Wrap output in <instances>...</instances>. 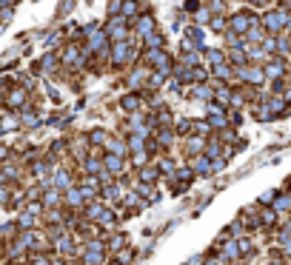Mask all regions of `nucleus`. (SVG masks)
Masks as SVG:
<instances>
[{
    "instance_id": "obj_1",
    "label": "nucleus",
    "mask_w": 291,
    "mask_h": 265,
    "mask_svg": "<svg viewBox=\"0 0 291 265\" xmlns=\"http://www.w3.org/2000/svg\"><path fill=\"white\" fill-rule=\"evenodd\" d=\"M109 57L115 66H123L126 60H134V52H132V40H117V43L109 46Z\"/></svg>"
},
{
    "instance_id": "obj_2",
    "label": "nucleus",
    "mask_w": 291,
    "mask_h": 265,
    "mask_svg": "<svg viewBox=\"0 0 291 265\" xmlns=\"http://www.w3.org/2000/svg\"><path fill=\"white\" fill-rule=\"evenodd\" d=\"M63 205H69V208H83V205H86V200H83L77 186H71L63 191Z\"/></svg>"
},
{
    "instance_id": "obj_3",
    "label": "nucleus",
    "mask_w": 291,
    "mask_h": 265,
    "mask_svg": "<svg viewBox=\"0 0 291 265\" xmlns=\"http://www.w3.org/2000/svg\"><path fill=\"white\" fill-rule=\"evenodd\" d=\"M40 203H43V208L54 211V208H57V205L63 203V191H57V188H49L46 194H40Z\"/></svg>"
},
{
    "instance_id": "obj_4",
    "label": "nucleus",
    "mask_w": 291,
    "mask_h": 265,
    "mask_svg": "<svg viewBox=\"0 0 291 265\" xmlns=\"http://www.w3.org/2000/svg\"><path fill=\"white\" fill-rule=\"evenodd\" d=\"M134 32H137L140 37L151 35V32H157V29H154V18H151V15H143V18H137V20H134Z\"/></svg>"
},
{
    "instance_id": "obj_5",
    "label": "nucleus",
    "mask_w": 291,
    "mask_h": 265,
    "mask_svg": "<svg viewBox=\"0 0 291 265\" xmlns=\"http://www.w3.org/2000/svg\"><path fill=\"white\" fill-rule=\"evenodd\" d=\"M100 163H103V171L112 174V177H117L120 171H123V157H112V154H106Z\"/></svg>"
},
{
    "instance_id": "obj_6",
    "label": "nucleus",
    "mask_w": 291,
    "mask_h": 265,
    "mask_svg": "<svg viewBox=\"0 0 291 265\" xmlns=\"http://www.w3.org/2000/svg\"><path fill=\"white\" fill-rule=\"evenodd\" d=\"M160 180V168L157 166H143L140 168V183L143 186H154Z\"/></svg>"
},
{
    "instance_id": "obj_7",
    "label": "nucleus",
    "mask_w": 291,
    "mask_h": 265,
    "mask_svg": "<svg viewBox=\"0 0 291 265\" xmlns=\"http://www.w3.org/2000/svg\"><path fill=\"white\" fill-rule=\"evenodd\" d=\"M52 188H57V191H66V188H71V174H69V171L57 168V171H54V180H52Z\"/></svg>"
},
{
    "instance_id": "obj_8",
    "label": "nucleus",
    "mask_w": 291,
    "mask_h": 265,
    "mask_svg": "<svg viewBox=\"0 0 291 265\" xmlns=\"http://www.w3.org/2000/svg\"><path fill=\"white\" fill-rule=\"evenodd\" d=\"M106 40H109V37L103 35V32H94V35H88L86 52H88V54H91V52H103V49H106Z\"/></svg>"
},
{
    "instance_id": "obj_9",
    "label": "nucleus",
    "mask_w": 291,
    "mask_h": 265,
    "mask_svg": "<svg viewBox=\"0 0 291 265\" xmlns=\"http://www.w3.org/2000/svg\"><path fill=\"white\" fill-rule=\"evenodd\" d=\"M143 46H146V52H157V49H163V35H157V32L146 35L143 37Z\"/></svg>"
},
{
    "instance_id": "obj_10",
    "label": "nucleus",
    "mask_w": 291,
    "mask_h": 265,
    "mask_svg": "<svg viewBox=\"0 0 291 265\" xmlns=\"http://www.w3.org/2000/svg\"><path fill=\"white\" fill-rule=\"evenodd\" d=\"M248 23H251V15H234V18H231V29L240 32V35L248 32Z\"/></svg>"
},
{
    "instance_id": "obj_11",
    "label": "nucleus",
    "mask_w": 291,
    "mask_h": 265,
    "mask_svg": "<svg viewBox=\"0 0 291 265\" xmlns=\"http://www.w3.org/2000/svg\"><path fill=\"white\" fill-rule=\"evenodd\" d=\"M9 106L18 108V111L26 106V91H23V88H15V91H9Z\"/></svg>"
},
{
    "instance_id": "obj_12",
    "label": "nucleus",
    "mask_w": 291,
    "mask_h": 265,
    "mask_svg": "<svg viewBox=\"0 0 291 265\" xmlns=\"http://www.w3.org/2000/svg\"><path fill=\"white\" fill-rule=\"evenodd\" d=\"M83 171L91 174V177H97L100 171H103V163H100L97 157H86V160H83Z\"/></svg>"
},
{
    "instance_id": "obj_13",
    "label": "nucleus",
    "mask_w": 291,
    "mask_h": 265,
    "mask_svg": "<svg viewBox=\"0 0 291 265\" xmlns=\"http://www.w3.org/2000/svg\"><path fill=\"white\" fill-rule=\"evenodd\" d=\"M191 168H194V174H212V160L209 157H194Z\"/></svg>"
},
{
    "instance_id": "obj_14",
    "label": "nucleus",
    "mask_w": 291,
    "mask_h": 265,
    "mask_svg": "<svg viewBox=\"0 0 291 265\" xmlns=\"http://www.w3.org/2000/svg\"><path fill=\"white\" fill-rule=\"evenodd\" d=\"M63 63L77 66V63H80V49H77V46H66V49H63Z\"/></svg>"
},
{
    "instance_id": "obj_15",
    "label": "nucleus",
    "mask_w": 291,
    "mask_h": 265,
    "mask_svg": "<svg viewBox=\"0 0 291 265\" xmlns=\"http://www.w3.org/2000/svg\"><path fill=\"white\" fill-rule=\"evenodd\" d=\"M137 12H140V9H137V0H123V6H120V18H126V20L137 18Z\"/></svg>"
},
{
    "instance_id": "obj_16",
    "label": "nucleus",
    "mask_w": 291,
    "mask_h": 265,
    "mask_svg": "<svg viewBox=\"0 0 291 265\" xmlns=\"http://www.w3.org/2000/svg\"><path fill=\"white\" fill-rule=\"evenodd\" d=\"M106 151L112 157H126V143L120 140H106Z\"/></svg>"
},
{
    "instance_id": "obj_17",
    "label": "nucleus",
    "mask_w": 291,
    "mask_h": 265,
    "mask_svg": "<svg viewBox=\"0 0 291 265\" xmlns=\"http://www.w3.org/2000/svg\"><path fill=\"white\" fill-rule=\"evenodd\" d=\"M120 108H123V111H137V108H140V97H137V94H126V97L120 100Z\"/></svg>"
},
{
    "instance_id": "obj_18",
    "label": "nucleus",
    "mask_w": 291,
    "mask_h": 265,
    "mask_svg": "<svg viewBox=\"0 0 291 265\" xmlns=\"http://www.w3.org/2000/svg\"><path fill=\"white\" fill-rule=\"evenodd\" d=\"M137 197H146V200H149V203H151V200H157V188H154V186H143V183H140V186H137Z\"/></svg>"
},
{
    "instance_id": "obj_19",
    "label": "nucleus",
    "mask_w": 291,
    "mask_h": 265,
    "mask_svg": "<svg viewBox=\"0 0 291 265\" xmlns=\"http://www.w3.org/2000/svg\"><path fill=\"white\" fill-rule=\"evenodd\" d=\"M209 60H212V66H223L226 63V52H220V49H209Z\"/></svg>"
},
{
    "instance_id": "obj_20",
    "label": "nucleus",
    "mask_w": 291,
    "mask_h": 265,
    "mask_svg": "<svg viewBox=\"0 0 291 265\" xmlns=\"http://www.w3.org/2000/svg\"><path fill=\"white\" fill-rule=\"evenodd\" d=\"M126 146H129V151H132V154H137V151H146V140H140V137H129V143H126Z\"/></svg>"
},
{
    "instance_id": "obj_21",
    "label": "nucleus",
    "mask_w": 291,
    "mask_h": 265,
    "mask_svg": "<svg viewBox=\"0 0 291 265\" xmlns=\"http://www.w3.org/2000/svg\"><path fill=\"white\" fill-rule=\"evenodd\" d=\"M240 74H243L248 83H260V80H263V71H260V69H243Z\"/></svg>"
},
{
    "instance_id": "obj_22",
    "label": "nucleus",
    "mask_w": 291,
    "mask_h": 265,
    "mask_svg": "<svg viewBox=\"0 0 291 265\" xmlns=\"http://www.w3.org/2000/svg\"><path fill=\"white\" fill-rule=\"evenodd\" d=\"M188 40H191L194 46H203L206 43V35L200 32V29H188Z\"/></svg>"
},
{
    "instance_id": "obj_23",
    "label": "nucleus",
    "mask_w": 291,
    "mask_h": 265,
    "mask_svg": "<svg viewBox=\"0 0 291 265\" xmlns=\"http://www.w3.org/2000/svg\"><path fill=\"white\" fill-rule=\"evenodd\" d=\"M126 245V234H115V239H109V251H120Z\"/></svg>"
},
{
    "instance_id": "obj_24",
    "label": "nucleus",
    "mask_w": 291,
    "mask_h": 265,
    "mask_svg": "<svg viewBox=\"0 0 291 265\" xmlns=\"http://www.w3.org/2000/svg\"><path fill=\"white\" fill-rule=\"evenodd\" d=\"M20 123L32 128V125H37V114H32V111H20Z\"/></svg>"
},
{
    "instance_id": "obj_25",
    "label": "nucleus",
    "mask_w": 291,
    "mask_h": 265,
    "mask_svg": "<svg viewBox=\"0 0 291 265\" xmlns=\"http://www.w3.org/2000/svg\"><path fill=\"white\" fill-rule=\"evenodd\" d=\"M109 137H106V131L103 128H94V131L88 134V143H106Z\"/></svg>"
},
{
    "instance_id": "obj_26",
    "label": "nucleus",
    "mask_w": 291,
    "mask_h": 265,
    "mask_svg": "<svg viewBox=\"0 0 291 265\" xmlns=\"http://www.w3.org/2000/svg\"><path fill=\"white\" fill-rule=\"evenodd\" d=\"M120 6H123V0H109V18H117Z\"/></svg>"
},
{
    "instance_id": "obj_27",
    "label": "nucleus",
    "mask_w": 291,
    "mask_h": 265,
    "mask_svg": "<svg viewBox=\"0 0 291 265\" xmlns=\"http://www.w3.org/2000/svg\"><path fill=\"white\" fill-rule=\"evenodd\" d=\"M214 74H217L220 80H229V77H231V69L223 63V66H214Z\"/></svg>"
},
{
    "instance_id": "obj_28",
    "label": "nucleus",
    "mask_w": 291,
    "mask_h": 265,
    "mask_svg": "<svg viewBox=\"0 0 291 265\" xmlns=\"http://www.w3.org/2000/svg\"><path fill=\"white\" fill-rule=\"evenodd\" d=\"M265 23H268V29H280L282 26V15H268Z\"/></svg>"
},
{
    "instance_id": "obj_29",
    "label": "nucleus",
    "mask_w": 291,
    "mask_h": 265,
    "mask_svg": "<svg viewBox=\"0 0 291 265\" xmlns=\"http://www.w3.org/2000/svg\"><path fill=\"white\" fill-rule=\"evenodd\" d=\"M223 256H231V259H237V256H240V248L234 245V242H229V245H226V251H223Z\"/></svg>"
},
{
    "instance_id": "obj_30",
    "label": "nucleus",
    "mask_w": 291,
    "mask_h": 265,
    "mask_svg": "<svg viewBox=\"0 0 291 265\" xmlns=\"http://www.w3.org/2000/svg\"><path fill=\"white\" fill-rule=\"evenodd\" d=\"M143 74H146V71H143V69H140V71H134V74H132V80H129V83H132L134 88H137V86H143Z\"/></svg>"
},
{
    "instance_id": "obj_31",
    "label": "nucleus",
    "mask_w": 291,
    "mask_h": 265,
    "mask_svg": "<svg viewBox=\"0 0 291 265\" xmlns=\"http://www.w3.org/2000/svg\"><path fill=\"white\" fill-rule=\"evenodd\" d=\"M194 94H197L200 100H209V97H212V91H209V88H203V86H197V88H194Z\"/></svg>"
},
{
    "instance_id": "obj_32",
    "label": "nucleus",
    "mask_w": 291,
    "mask_h": 265,
    "mask_svg": "<svg viewBox=\"0 0 291 265\" xmlns=\"http://www.w3.org/2000/svg\"><path fill=\"white\" fill-rule=\"evenodd\" d=\"M0 203H12V191L6 186H0Z\"/></svg>"
},
{
    "instance_id": "obj_33",
    "label": "nucleus",
    "mask_w": 291,
    "mask_h": 265,
    "mask_svg": "<svg viewBox=\"0 0 291 265\" xmlns=\"http://www.w3.org/2000/svg\"><path fill=\"white\" fill-rule=\"evenodd\" d=\"M200 149H203V143L197 140V137H194V140H188V151H191V154H197Z\"/></svg>"
},
{
    "instance_id": "obj_34",
    "label": "nucleus",
    "mask_w": 291,
    "mask_h": 265,
    "mask_svg": "<svg viewBox=\"0 0 291 265\" xmlns=\"http://www.w3.org/2000/svg\"><path fill=\"white\" fill-rule=\"evenodd\" d=\"M171 137H174V134H171V131H160L157 143H163V146H168V143H171Z\"/></svg>"
},
{
    "instance_id": "obj_35",
    "label": "nucleus",
    "mask_w": 291,
    "mask_h": 265,
    "mask_svg": "<svg viewBox=\"0 0 291 265\" xmlns=\"http://www.w3.org/2000/svg\"><path fill=\"white\" fill-rule=\"evenodd\" d=\"M188 123H191V120H180V123H177V131L188 134V131H191V125H188Z\"/></svg>"
},
{
    "instance_id": "obj_36",
    "label": "nucleus",
    "mask_w": 291,
    "mask_h": 265,
    "mask_svg": "<svg viewBox=\"0 0 291 265\" xmlns=\"http://www.w3.org/2000/svg\"><path fill=\"white\" fill-rule=\"evenodd\" d=\"M231 60H234V63H240V66H243V63H246V57H243V52H231Z\"/></svg>"
},
{
    "instance_id": "obj_37",
    "label": "nucleus",
    "mask_w": 291,
    "mask_h": 265,
    "mask_svg": "<svg viewBox=\"0 0 291 265\" xmlns=\"http://www.w3.org/2000/svg\"><path fill=\"white\" fill-rule=\"evenodd\" d=\"M185 9H188V12H197V0H188V3H185Z\"/></svg>"
},
{
    "instance_id": "obj_38",
    "label": "nucleus",
    "mask_w": 291,
    "mask_h": 265,
    "mask_svg": "<svg viewBox=\"0 0 291 265\" xmlns=\"http://www.w3.org/2000/svg\"><path fill=\"white\" fill-rule=\"evenodd\" d=\"M0 106H3V97H0Z\"/></svg>"
}]
</instances>
